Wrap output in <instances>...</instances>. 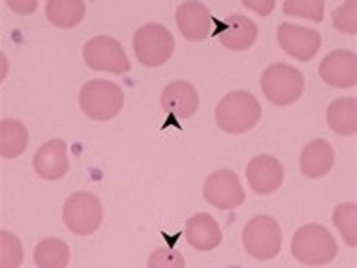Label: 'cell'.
Instances as JSON below:
<instances>
[{
	"mask_svg": "<svg viewBox=\"0 0 357 268\" xmlns=\"http://www.w3.org/2000/svg\"><path fill=\"white\" fill-rule=\"evenodd\" d=\"M262 109L250 91H231L218 103L215 123L227 134L249 133L259 125Z\"/></svg>",
	"mask_w": 357,
	"mask_h": 268,
	"instance_id": "obj_1",
	"label": "cell"
},
{
	"mask_svg": "<svg viewBox=\"0 0 357 268\" xmlns=\"http://www.w3.org/2000/svg\"><path fill=\"white\" fill-rule=\"evenodd\" d=\"M291 253L307 267H324L338 255V243L321 223H307L295 232Z\"/></svg>",
	"mask_w": 357,
	"mask_h": 268,
	"instance_id": "obj_2",
	"label": "cell"
},
{
	"mask_svg": "<svg viewBox=\"0 0 357 268\" xmlns=\"http://www.w3.org/2000/svg\"><path fill=\"white\" fill-rule=\"evenodd\" d=\"M260 88H262L264 98L272 105L287 107L303 96L305 78L303 74L294 66L276 63L264 70L262 80H260Z\"/></svg>",
	"mask_w": 357,
	"mask_h": 268,
	"instance_id": "obj_3",
	"label": "cell"
},
{
	"mask_svg": "<svg viewBox=\"0 0 357 268\" xmlns=\"http://www.w3.org/2000/svg\"><path fill=\"white\" fill-rule=\"evenodd\" d=\"M125 103V94L109 80H91L80 91V107L93 121L115 119Z\"/></svg>",
	"mask_w": 357,
	"mask_h": 268,
	"instance_id": "obj_4",
	"label": "cell"
},
{
	"mask_svg": "<svg viewBox=\"0 0 357 268\" xmlns=\"http://www.w3.org/2000/svg\"><path fill=\"white\" fill-rule=\"evenodd\" d=\"M132 45L136 59L144 66L155 68V66H161L169 61L173 49H175V39L165 26L146 24L134 34Z\"/></svg>",
	"mask_w": 357,
	"mask_h": 268,
	"instance_id": "obj_5",
	"label": "cell"
},
{
	"mask_svg": "<svg viewBox=\"0 0 357 268\" xmlns=\"http://www.w3.org/2000/svg\"><path fill=\"white\" fill-rule=\"evenodd\" d=\"M243 245L252 259H276L282 249V228L272 216H257L243 230Z\"/></svg>",
	"mask_w": 357,
	"mask_h": 268,
	"instance_id": "obj_6",
	"label": "cell"
},
{
	"mask_svg": "<svg viewBox=\"0 0 357 268\" xmlns=\"http://www.w3.org/2000/svg\"><path fill=\"white\" fill-rule=\"evenodd\" d=\"M63 220L76 235H91L103 222V204L91 193H76L64 202Z\"/></svg>",
	"mask_w": 357,
	"mask_h": 268,
	"instance_id": "obj_7",
	"label": "cell"
},
{
	"mask_svg": "<svg viewBox=\"0 0 357 268\" xmlns=\"http://www.w3.org/2000/svg\"><path fill=\"white\" fill-rule=\"evenodd\" d=\"M84 61L91 70L111 72V74H126L130 70V61L123 45L107 36L89 39L84 47Z\"/></svg>",
	"mask_w": 357,
	"mask_h": 268,
	"instance_id": "obj_8",
	"label": "cell"
},
{
	"mask_svg": "<svg viewBox=\"0 0 357 268\" xmlns=\"http://www.w3.org/2000/svg\"><path fill=\"white\" fill-rule=\"evenodd\" d=\"M204 198L220 210H231L245 202V191L231 170H220L206 179Z\"/></svg>",
	"mask_w": 357,
	"mask_h": 268,
	"instance_id": "obj_9",
	"label": "cell"
},
{
	"mask_svg": "<svg viewBox=\"0 0 357 268\" xmlns=\"http://www.w3.org/2000/svg\"><path fill=\"white\" fill-rule=\"evenodd\" d=\"M278 43L289 57L297 61H311L321 49L322 39L319 31L311 27H301L295 24H280L278 27Z\"/></svg>",
	"mask_w": 357,
	"mask_h": 268,
	"instance_id": "obj_10",
	"label": "cell"
},
{
	"mask_svg": "<svg viewBox=\"0 0 357 268\" xmlns=\"http://www.w3.org/2000/svg\"><path fill=\"white\" fill-rule=\"evenodd\" d=\"M321 78L332 88H354L357 82V57L351 51H332L319 66Z\"/></svg>",
	"mask_w": 357,
	"mask_h": 268,
	"instance_id": "obj_11",
	"label": "cell"
},
{
	"mask_svg": "<svg viewBox=\"0 0 357 268\" xmlns=\"http://www.w3.org/2000/svg\"><path fill=\"white\" fill-rule=\"evenodd\" d=\"M247 181L257 195H272L284 183V168L274 156H257L247 165Z\"/></svg>",
	"mask_w": 357,
	"mask_h": 268,
	"instance_id": "obj_12",
	"label": "cell"
},
{
	"mask_svg": "<svg viewBox=\"0 0 357 268\" xmlns=\"http://www.w3.org/2000/svg\"><path fill=\"white\" fill-rule=\"evenodd\" d=\"M177 26L188 41H204L214 29V18L210 10L200 2H183L177 8Z\"/></svg>",
	"mask_w": 357,
	"mask_h": 268,
	"instance_id": "obj_13",
	"label": "cell"
},
{
	"mask_svg": "<svg viewBox=\"0 0 357 268\" xmlns=\"http://www.w3.org/2000/svg\"><path fill=\"white\" fill-rule=\"evenodd\" d=\"M33 170L45 181H59L68 173V146L63 140H49L37 150Z\"/></svg>",
	"mask_w": 357,
	"mask_h": 268,
	"instance_id": "obj_14",
	"label": "cell"
},
{
	"mask_svg": "<svg viewBox=\"0 0 357 268\" xmlns=\"http://www.w3.org/2000/svg\"><path fill=\"white\" fill-rule=\"evenodd\" d=\"M161 107L178 119H190L198 111V91L190 82H171L161 94Z\"/></svg>",
	"mask_w": 357,
	"mask_h": 268,
	"instance_id": "obj_15",
	"label": "cell"
},
{
	"mask_svg": "<svg viewBox=\"0 0 357 268\" xmlns=\"http://www.w3.org/2000/svg\"><path fill=\"white\" fill-rule=\"evenodd\" d=\"M185 237L190 247H195L197 251H204V253L220 247L223 239L220 223L210 214H195L192 218H188Z\"/></svg>",
	"mask_w": 357,
	"mask_h": 268,
	"instance_id": "obj_16",
	"label": "cell"
},
{
	"mask_svg": "<svg viewBox=\"0 0 357 268\" xmlns=\"http://www.w3.org/2000/svg\"><path fill=\"white\" fill-rule=\"evenodd\" d=\"M257 37H259V27L252 20L241 14H233L223 24L220 43L231 51H247L255 45Z\"/></svg>",
	"mask_w": 357,
	"mask_h": 268,
	"instance_id": "obj_17",
	"label": "cell"
},
{
	"mask_svg": "<svg viewBox=\"0 0 357 268\" xmlns=\"http://www.w3.org/2000/svg\"><path fill=\"white\" fill-rule=\"evenodd\" d=\"M334 165V148L326 140H312L303 148L299 158V168L305 177L319 179L331 173Z\"/></svg>",
	"mask_w": 357,
	"mask_h": 268,
	"instance_id": "obj_18",
	"label": "cell"
},
{
	"mask_svg": "<svg viewBox=\"0 0 357 268\" xmlns=\"http://www.w3.org/2000/svg\"><path fill=\"white\" fill-rule=\"evenodd\" d=\"M328 126L336 134L354 136L357 133V101L354 98H344L331 103L326 111Z\"/></svg>",
	"mask_w": 357,
	"mask_h": 268,
	"instance_id": "obj_19",
	"label": "cell"
},
{
	"mask_svg": "<svg viewBox=\"0 0 357 268\" xmlns=\"http://www.w3.org/2000/svg\"><path fill=\"white\" fill-rule=\"evenodd\" d=\"M86 16V4L82 0H49L47 20L61 29H72Z\"/></svg>",
	"mask_w": 357,
	"mask_h": 268,
	"instance_id": "obj_20",
	"label": "cell"
},
{
	"mask_svg": "<svg viewBox=\"0 0 357 268\" xmlns=\"http://www.w3.org/2000/svg\"><path fill=\"white\" fill-rule=\"evenodd\" d=\"M29 134L24 123L14 119L0 121V156L2 158H18L27 148Z\"/></svg>",
	"mask_w": 357,
	"mask_h": 268,
	"instance_id": "obj_21",
	"label": "cell"
},
{
	"mask_svg": "<svg viewBox=\"0 0 357 268\" xmlns=\"http://www.w3.org/2000/svg\"><path fill=\"white\" fill-rule=\"evenodd\" d=\"M33 259L41 268H64L70 262V249L63 239H43L36 247Z\"/></svg>",
	"mask_w": 357,
	"mask_h": 268,
	"instance_id": "obj_22",
	"label": "cell"
},
{
	"mask_svg": "<svg viewBox=\"0 0 357 268\" xmlns=\"http://www.w3.org/2000/svg\"><path fill=\"white\" fill-rule=\"evenodd\" d=\"M334 225L338 228L344 241L348 243L349 247L357 245V206L354 202H344L334 208Z\"/></svg>",
	"mask_w": 357,
	"mask_h": 268,
	"instance_id": "obj_23",
	"label": "cell"
},
{
	"mask_svg": "<svg viewBox=\"0 0 357 268\" xmlns=\"http://www.w3.org/2000/svg\"><path fill=\"white\" fill-rule=\"evenodd\" d=\"M284 12L295 18H307L312 22H322L324 2L322 0H286Z\"/></svg>",
	"mask_w": 357,
	"mask_h": 268,
	"instance_id": "obj_24",
	"label": "cell"
},
{
	"mask_svg": "<svg viewBox=\"0 0 357 268\" xmlns=\"http://www.w3.org/2000/svg\"><path fill=\"white\" fill-rule=\"evenodd\" d=\"M0 265L4 268H14L22 265L24 251L20 245L18 237L8 232L0 233Z\"/></svg>",
	"mask_w": 357,
	"mask_h": 268,
	"instance_id": "obj_25",
	"label": "cell"
},
{
	"mask_svg": "<svg viewBox=\"0 0 357 268\" xmlns=\"http://www.w3.org/2000/svg\"><path fill=\"white\" fill-rule=\"evenodd\" d=\"M357 2L356 0H349V2H344L336 12H334V27L342 31V34H357Z\"/></svg>",
	"mask_w": 357,
	"mask_h": 268,
	"instance_id": "obj_26",
	"label": "cell"
},
{
	"mask_svg": "<svg viewBox=\"0 0 357 268\" xmlns=\"http://www.w3.org/2000/svg\"><path fill=\"white\" fill-rule=\"evenodd\" d=\"M148 267L150 268H185V259L177 251L169 249V247H161L155 249L148 259Z\"/></svg>",
	"mask_w": 357,
	"mask_h": 268,
	"instance_id": "obj_27",
	"label": "cell"
},
{
	"mask_svg": "<svg viewBox=\"0 0 357 268\" xmlns=\"http://www.w3.org/2000/svg\"><path fill=\"white\" fill-rule=\"evenodd\" d=\"M243 4H245L247 8H252L255 12H259L260 16H268V14L274 10V6H276V4H274V0H266V2H252V0H245Z\"/></svg>",
	"mask_w": 357,
	"mask_h": 268,
	"instance_id": "obj_28",
	"label": "cell"
},
{
	"mask_svg": "<svg viewBox=\"0 0 357 268\" xmlns=\"http://www.w3.org/2000/svg\"><path fill=\"white\" fill-rule=\"evenodd\" d=\"M8 6L12 10H16L18 14H31L37 4L36 2H14V0H10Z\"/></svg>",
	"mask_w": 357,
	"mask_h": 268,
	"instance_id": "obj_29",
	"label": "cell"
}]
</instances>
